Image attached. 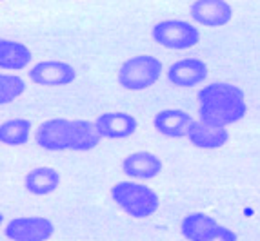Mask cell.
Listing matches in <instances>:
<instances>
[{
    "instance_id": "obj_14",
    "label": "cell",
    "mask_w": 260,
    "mask_h": 241,
    "mask_svg": "<svg viewBox=\"0 0 260 241\" xmlns=\"http://www.w3.org/2000/svg\"><path fill=\"white\" fill-rule=\"evenodd\" d=\"M26 189L37 196H46L58 189L60 185V174L51 167H37L26 176Z\"/></svg>"
},
{
    "instance_id": "obj_13",
    "label": "cell",
    "mask_w": 260,
    "mask_h": 241,
    "mask_svg": "<svg viewBox=\"0 0 260 241\" xmlns=\"http://www.w3.org/2000/svg\"><path fill=\"white\" fill-rule=\"evenodd\" d=\"M191 124H193V118L184 111H178V109H166L160 111L153 120L155 129L160 134L168 138H182L187 136V131H189Z\"/></svg>"
},
{
    "instance_id": "obj_5",
    "label": "cell",
    "mask_w": 260,
    "mask_h": 241,
    "mask_svg": "<svg viewBox=\"0 0 260 241\" xmlns=\"http://www.w3.org/2000/svg\"><path fill=\"white\" fill-rule=\"evenodd\" d=\"M151 36L162 48L182 51V49H189L195 44H199L200 33L189 22L169 18V20H162L155 24V27L151 29Z\"/></svg>"
},
{
    "instance_id": "obj_6",
    "label": "cell",
    "mask_w": 260,
    "mask_h": 241,
    "mask_svg": "<svg viewBox=\"0 0 260 241\" xmlns=\"http://www.w3.org/2000/svg\"><path fill=\"white\" fill-rule=\"evenodd\" d=\"M55 232V225L48 218L29 216V218H13L8 221L4 234L11 241H48Z\"/></svg>"
},
{
    "instance_id": "obj_4",
    "label": "cell",
    "mask_w": 260,
    "mask_h": 241,
    "mask_svg": "<svg viewBox=\"0 0 260 241\" xmlns=\"http://www.w3.org/2000/svg\"><path fill=\"white\" fill-rule=\"evenodd\" d=\"M162 62L151 55H137L127 58L118 69V82L127 91L148 89L160 78Z\"/></svg>"
},
{
    "instance_id": "obj_12",
    "label": "cell",
    "mask_w": 260,
    "mask_h": 241,
    "mask_svg": "<svg viewBox=\"0 0 260 241\" xmlns=\"http://www.w3.org/2000/svg\"><path fill=\"white\" fill-rule=\"evenodd\" d=\"M187 138L193 145L200 147V149H218V147L225 145L230 136H228L225 127H218V125H211L199 120L191 124L189 131H187Z\"/></svg>"
},
{
    "instance_id": "obj_7",
    "label": "cell",
    "mask_w": 260,
    "mask_h": 241,
    "mask_svg": "<svg viewBox=\"0 0 260 241\" xmlns=\"http://www.w3.org/2000/svg\"><path fill=\"white\" fill-rule=\"evenodd\" d=\"M31 82L46 87H58L68 86L77 78V71L73 65L66 64L60 60H44L33 65L29 71Z\"/></svg>"
},
{
    "instance_id": "obj_16",
    "label": "cell",
    "mask_w": 260,
    "mask_h": 241,
    "mask_svg": "<svg viewBox=\"0 0 260 241\" xmlns=\"http://www.w3.org/2000/svg\"><path fill=\"white\" fill-rule=\"evenodd\" d=\"M31 134V124L24 118H13L0 125V142L6 145H26Z\"/></svg>"
},
{
    "instance_id": "obj_8",
    "label": "cell",
    "mask_w": 260,
    "mask_h": 241,
    "mask_svg": "<svg viewBox=\"0 0 260 241\" xmlns=\"http://www.w3.org/2000/svg\"><path fill=\"white\" fill-rule=\"evenodd\" d=\"M191 18L206 27L225 26L233 17V9L225 0H195L189 8Z\"/></svg>"
},
{
    "instance_id": "obj_9",
    "label": "cell",
    "mask_w": 260,
    "mask_h": 241,
    "mask_svg": "<svg viewBox=\"0 0 260 241\" xmlns=\"http://www.w3.org/2000/svg\"><path fill=\"white\" fill-rule=\"evenodd\" d=\"M209 69L200 58H184L168 69V80L177 87H195L208 78Z\"/></svg>"
},
{
    "instance_id": "obj_10",
    "label": "cell",
    "mask_w": 260,
    "mask_h": 241,
    "mask_svg": "<svg viewBox=\"0 0 260 241\" xmlns=\"http://www.w3.org/2000/svg\"><path fill=\"white\" fill-rule=\"evenodd\" d=\"M95 125L100 136L109 138V140H122V138L131 136L139 127L135 116H131L127 112H106V114H100L95 120Z\"/></svg>"
},
{
    "instance_id": "obj_3",
    "label": "cell",
    "mask_w": 260,
    "mask_h": 241,
    "mask_svg": "<svg viewBox=\"0 0 260 241\" xmlns=\"http://www.w3.org/2000/svg\"><path fill=\"white\" fill-rule=\"evenodd\" d=\"M113 202L120 207L122 211L129 214L131 218L144 220L155 214L158 209V196L148 185L135 183V181H120L111 187Z\"/></svg>"
},
{
    "instance_id": "obj_11",
    "label": "cell",
    "mask_w": 260,
    "mask_h": 241,
    "mask_svg": "<svg viewBox=\"0 0 260 241\" xmlns=\"http://www.w3.org/2000/svg\"><path fill=\"white\" fill-rule=\"evenodd\" d=\"M122 171L129 178L137 180H151L162 171V159L153 152H133L122 162Z\"/></svg>"
},
{
    "instance_id": "obj_15",
    "label": "cell",
    "mask_w": 260,
    "mask_h": 241,
    "mask_svg": "<svg viewBox=\"0 0 260 241\" xmlns=\"http://www.w3.org/2000/svg\"><path fill=\"white\" fill-rule=\"evenodd\" d=\"M31 62V51L20 42L0 40V67L4 71H18Z\"/></svg>"
},
{
    "instance_id": "obj_19",
    "label": "cell",
    "mask_w": 260,
    "mask_h": 241,
    "mask_svg": "<svg viewBox=\"0 0 260 241\" xmlns=\"http://www.w3.org/2000/svg\"><path fill=\"white\" fill-rule=\"evenodd\" d=\"M199 241H239L237 234L228 227H222L220 223H217L215 227H211L204 236Z\"/></svg>"
},
{
    "instance_id": "obj_18",
    "label": "cell",
    "mask_w": 260,
    "mask_h": 241,
    "mask_svg": "<svg viewBox=\"0 0 260 241\" xmlns=\"http://www.w3.org/2000/svg\"><path fill=\"white\" fill-rule=\"evenodd\" d=\"M26 91V84L17 74H0V103H11Z\"/></svg>"
},
{
    "instance_id": "obj_17",
    "label": "cell",
    "mask_w": 260,
    "mask_h": 241,
    "mask_svg": "<svg viewBox=\"0 0 260 241\" xmlns=\"http://www.w3.org/2000/svg\"><path fill=\"white\" fill-rule=\"evenodd\" d=\"M218 221L215 218L208 214H202V212H193V214H187L186 218L180 223V232L186 239L189 241H199L200 237L208 232L209 228L215 227Z\"/></svg>"
},
{
    "instance_id": "obj_1",
    "label": "cell",
    "mask_w": 260,
    "mask_h": 241,
    "mask_svg": "<svg viewBox=\"0 0 260 241\" xmlns=\"http://www.w3.org/2000/svg\"><path fill=\"white\" fill-rule=\"evenodd\" d=\"M96 125L89 120L53 118L44 122L37 131V145L46 151H91L100 143Z\"/></svg>"
},
{
    "instance_id": "obj_2",
    "label": "cell",
    "mask_w": 260,
    "mask_h": 241,
    "mask_svg": "<svg viewBox=\"0 0 260 241\" xmlns=\"http://www.w3.org/2000/svg\"><path fill=\"white\" fill-rule=\"evenodd\" d=\"M199 116L202 122L218 127L237 124L246 114V98L240 87L225 82L209 84L199 91Z\"/></svg>"
}]
</instances>
